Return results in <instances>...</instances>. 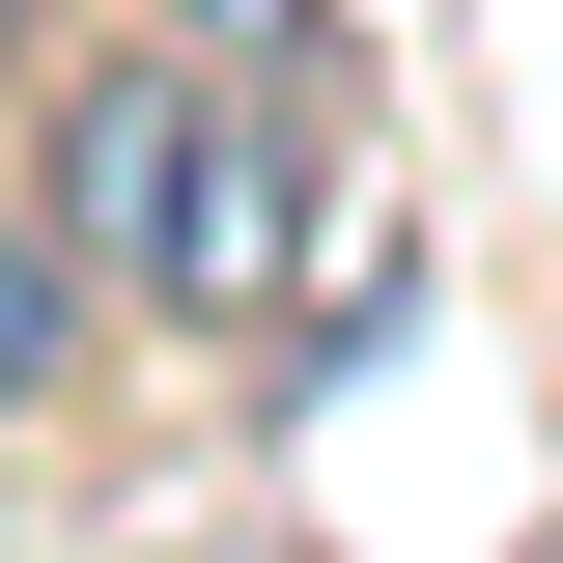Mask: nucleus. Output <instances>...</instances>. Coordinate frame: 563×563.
Masks as SVG:
<instances>
[{
	"instance_id": "nucleus-1",
	"label": "nucleus",
	"mask_w": 563,
	"mask_h": 563,
	"mask_svg": "<svg viewBox=\"0 0 563 563\" xmlns=\"http://www.w3.org/2000/svg\"><path fill=\"white\" fill-rule=\"evenodd\" d=\"M29 225L57 254H113L169 339H282L310 310V169H282V85H225V57H85L57 85V141H29Z\"/></svg>"
},
{
	"instance_id": "nucleus-2",
	"label": "nucleus",
	"mask_w": 563,
	"mask_h": 563,
	"mask_svg": "<svg viewBox=\"0 0 563 563\" xmlns=\"http://www.w3.org/2000/svg\"><path fill=\"white\" fill-rule=\"evenodd\" d=\"M141 29H169V57H225V85H282V57H310V0H141Z\"/></svg>"
},
{
	"instance_id": "nucleus-3",
	"label": "nucleus",
	"mask_w": 563,
	"mask_h": 563,
	"mask_svg": "<svg viewBox=\"0 0 563 563\" xmlns=\"http://www.w3.org/2000/svg\"><path fill=\"white\" fill-rule=\"evenodd\" d=\"M29 366H57V225L0 198V395H29Z\"/></svg>"
},
{
	"instance_id": "nucleus-4",
	"label": "nucleus",
	"mask_w": 563,
	"mask_h": 563,
	"mask_svg": "<svg viewBox=\"0 0 563 563\" xmlns=\"http://www.w3.org/2000/svg\"><path fill=\"white\" fill-rule=\"evenodd\" d=\"M29 57H57V29H29V0H0V85H29Z\"/></svg>"
}]
</instances>
